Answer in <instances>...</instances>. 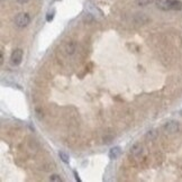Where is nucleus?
I'll list each match as a JSON object with an SVG mask.
<instances>
[{
    "mask_svg": "<svg viewBox=\"0 0 182 182\" xmlns=\"http://www.w3.org/2000/svg\"><path fill=\"white\" fill-rule=\"evenodd\" d=\"M53 16H54V13H48V14H47V16H46V20L47 22H51L52 19H53Z\"/></svg>",
    "mask_w": 182,
    "mask_h": 182,
    "instance_id": "obj_12",
    "label": "nucleus"
},
{
    "mask_svg": "<svg viewBox=\"0 0 182 182\" xmlns=\"http://www.w3.org/2000/svg\"><path fill=\"white\" fill-rule=\"evenodd\" d=\"M155 135H156V133H155V131H151L147 133V135H146V137L147 138H149V140H153L155 137Z\"/></svg>",
    "mask_w": 182,
    "mask_h": 182,
    "instance_id": "obj_11",
    "label": "nucleus"
},
{
    "mask_svg": "<svg viewBox=\"0 0 182 182\" xmlns=\"http://www.w3.org/2000/svg\"><path fill=\"white\" fill-rule=\"evenodd\" d=\"M131 153L133 156H135V157H138L142 153H143V146L140 144H134L133 145V147L131 149Z\"/></svg>",
    "mask_w": 182,
    "mask_h": 182,
    "instance_id": "obj_5",
    "label": "nucleus"
},
{
    "mask_svg": "<svg viewBox=\"0 0 182 182\" xmlns=\"http://www.w3.org/2000/svg\"><path fill=\"white\" fill-rule=\"evenodd\" d=\"M19 4H26V2H28L29 0H17Z\"/></svg>",
    "mask_w": 182,
    "mask_h": 182,
    "instance_id": "obj_14",
    "label": "nucleus"
},
{
    "mask_svg": "<svg viewBox=\"0 0 182 182\" xmlns=\"http://www.w3.org/2000/svg\"><path fill=\"white\" fill-rule=\"evenodd\" d=\"M155 5L161 10H173V0H155Z\"/></svg>",
    "mask_w": 182,
    "mask_h": 182,
    "instance_id": "obj_3",
    "label": "nucleus"
},
{
    "mask_svg": "<svg viewBox=\"0 0 182 182\" xmlns=\"http://www.w3.org/2000/svg\"><path fill=\"white\" fill-rule=\"evenodd\" d=\"M23 50H20V48H16L11 53V56H10V60H11V63L14 64V65H19L20 63H22V61H23Z\"/></svg>",
    "mask_w": 182,
    "mask_h": 182,
    "instance_id": "obj_2",
    "label": "nucleus"
},
{
    "mask_svg": "<svg viewBox=\"0 0 182 182\" xmlns=\"http://www.w3.org/2000/svg\"><path fill=\"white\" fill-rule=\"evenodd\" d=\"M152 2V0H136V4L138 6H147Z\"/></svg>",
    "mask_w": 182,
    "mask_h": 182,
    "instance_id": "obj_10",
    "label": "nucleus"
},
{
    "mask_svg": "<svg viewBox=\"0 0 182 182\" xmlns=\"http://www.w3.org/2000/svg\"><path fill=\"white\" fill-rule=\"evenodd\" d=\"M121 154V149L119 146H115V147H112L110 151H109V157L111 160H116L118 159Z\"/></svg>",
    "mask_w": 182,
    "mask_h": 182,
    "instance_id": "obj_6",
    "label": "nucleus"
},
{
    "mask_svg": "<svg viewBox=\"0 0 182 182\" xmlns=\"http://www.w3.org/2000/svg\"><path fill=\"white\" fill-rule=\"evenodd\" d=\"M2 63H4V54H2V52H1V55H0V64L2 65Z\"/></svg>",
    "mask_w": 182,
    "mask_h": 182,
    "instance_id": "obj_13",
    "label": "nucleus"
},
{
    "mask_svg": "<svg viewBox=\"0 0 182 182\" xmlns=\"http://www.w3.org/2000/svg\"><path fill=\"white\" fill-rule=\"evenodd\" d=\"M50 181L52 182H62V178L59 175V174H52L51 177H50Z\"/></svg>",
    "mask_w": 182,
    "mask_h": 182,
    "instance_id": "obj_9",
    "label": "nucleus"
},
{
    "mask_svg": "<svg viewBox=\"0 0 182 182\" xmlns=\"http://www.w3.org/2000/svg\"><path fill=\"white\" fill-rule=\"evenodd\" d=\"M179 124L178 121H174V120H171V121H168L165 125H164V131L169 133V134H175L177 131H179Z\"/></svg>",
    "mask_w": 182,
    "mask_h": 182,
    "instance_id": "obj_4",
    "label": "nucleus"
},
{
    "mask_svg": "<svg viewBox=\"0 0 182 182\" xmlns=\"http://www.w3.org/2000/svg\"><path fill=\"white\" fill-rule=\"evenodd\" d=\"M59 156H60V159L64 162V163H69L70 162V157H69V155L66 154L65 152H59Z\"/></svg>",
    "mask_w": 182,
    "mask_h": 182,
    "instance_id": "obj_8",
    "label": "nucleus"
},
{
    "mask_svg": "<svg viewBox=\"0 0 182 182\" xmlns=\"http://www.w3.org/2000/svg\"><path fill=\"white\" fill-rule=\"evenodd\" d=\"M74 175H75V180H77V181H81V180H80V178H79V175H78V173L75 172V171H74Z\"/></svg>",
    "mask_w": 182,
    "mask_h": 182,
    "instance_id": "obj_15",
    "label": "nucleus"
},
{
    "mask_svg": "<svg viewBox=\"0 0 182 182\" xmlns=\"http://www.w3.org/2000/svg\"><path fill=\"white\" fill-rule=\"evenodd\" d=\"M30 23V16L26 13H20L15 17V24L19 28H24L28 26V24Z\"/></svg>",
    "mask_w": 182,
    "mask_h": 182,
    "instance_id": "obj_1",
    "label": "nucleus"
},
{
    "mask_svg": "<svg viewBox=\"0 0 182 182\" xmlns=\"http://www.w3.org/2000/svg\"><path fill=\"white\" fill-rule=\"evenodd\" d=\"M75 43L73 42H69L68 44H66V46H65V51L66 53L69 54V55H72L73 53L75 52Z\"/></svg>",
    "mask_w": 182,
    "mask_h": 182,
    "instance_id": "obj_7",
    "label": "nucleus"
}]
</instances>
